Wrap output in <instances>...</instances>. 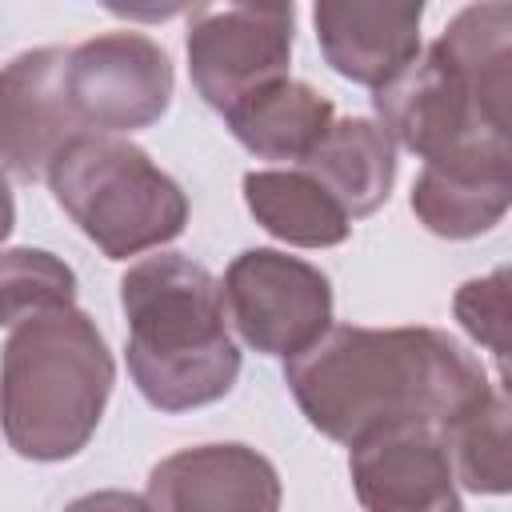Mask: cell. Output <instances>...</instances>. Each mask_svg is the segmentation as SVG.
<instances>
[{
    "label": "cell",
    "mask_w": 512,
    "mask_h": 512,
    "mask_svg": "<svg viewBox=\"0 0 512 512\" xmlns=\"http://www.w3.org/2000/svg\"><path fill=\"white\" fill-rule=\"evenodd\" d=\"M284 380L304 416L348 448L388 428L448 436L496 392L480 360L436 328L336 324L288 360Z\"/></svg>",
    "instance_id": "obj_1"
},
{
    "label": "cell",
    "mask_w": 512,
    "mask_h": 512,
    "mask_svg": "<svg viewBox=\"0 0 512 512\" xmlns=\"http://www.w3.org/2000/svg\"><path fill=\"white\" fill-rule=\"evenodd\" d=\"M508 28V4L464 8L424 56L376 88L384 136H396L424 168L512 176Z\"/></svg>",
    "instance_id": "obj_2"
},
{
    "label": "cell",
    "mask_w": 512,
    "mask_h": 512,
    "mask_svg": "<svg viewBox=\"0 0 512 512\" xmlns=\"http://www.w3.org/2000/svg\"><path fill=\"white\" fill-rule=\"evenodd\" d=\"M128 316V372L160 412L220 400L240 372V352L224 328L220 284L180 252L144 256L120 280Z\"/></svg>",
    "instance_id": "obj_3"
},
{
    "label": "cell",
    "mask_w": 512,
    "mask_h": 512,
    "mask_svg": "<svg viewBox=\"0 0 512 512\" xmlns=\"http://www.w3.org/2000/svg\"><path fill=\"white\" fill-rule=\"evenodd\" d=\"M112 392V356L80 308L28 316L0 360V424L28 460L76 456Z\"/></svg>",
    "instance_id": "obj_4"
},
{
    "label": "cell",
    "mask_w": 512,
    "mask_h": 512,
    "mask_svg": "<svg viewBox=\"0 0 512 512\" xmlns=\"http://www.w3.org/2000/svg\"><path fill=\"white\" fill-rule=\"evenodd\" d=\"M48 184L60 208L108 260L168 244L188 220L180 184L164 176L144 148L120 136H76L48 168Z\"/></svg>",
    "instance_id": "obj_5"
},
{
    "label": "cell",
    "mask_w": 512,
    "mask_h": 512,
    "mask_svg": "<svg viewBox=\"0 0 512 512\" xmlns=\"http://www.w3.org/2000/svg\"><path fill=\"white\" fill-rule=\"evenodd\" d=\"M220 300L244 344L268 356L292 360L332 328L328 276L272 248L240 252L224 272Z\"/></svg>",
    "instance_id": "obj_6"
},
{
    "label": "cell",
    "mask_w": 512,
    "mask_h": 512,
    "mask_svg": "<svg viewBox=\"0 0 512 512\" xmlns=\"http://www.w3.org/2000/svg\"><path fill=\"white\" fill-rule=\"evenodd\" d=\"M292 56V4L192 8L188 68L196 92L224 116L272 80H284Z\"/></svg>",
    "instance_id": "obj_7"
},
{
    "label": "cell",
    "mask_w": 512,
    "mask_h": 512,
    "mask_svg": "<svg viewBox=\"0 0 512 512\" xmlns=\"http://www.w3.org/2000/svg\"><path fill=\"white\" fill-rule=\"evenodd\" d=\"M64 88L84 132H132L160 120L168 108L172 60L140 32H108L68 48Z\"/></svg>",
    "instance_id": "obj_8"
},
{
    "label": "cell",
    "mask_w": 512,
    "mask_h": 512,
    "mask_svg": "<svg viewBox=\"0 0 512 512\" xmlns=\"http://www.w3.org/2000/svg\"><path fill=\"white\" fill-rule=\"evenodd\" d=\"M68 48H32L0 68V168L16 180H40L56 156L84 136L68 88Z\"/></svg>",
    "instance_id": "obj_9"
},
{
    "label": "cell",
    "mask_w": 512,
    "mask_h": 512,
    "mask_svg": "<svg viewBox=\"0 0 512 512\" xmlns=\"http://www.w3.org/2000/svg\"><path fill=\"white\" fill-rule=\"evenodd\" d=\"M152 512H280L276 468L244 444H200L148 476Z\"/></svg>",
    "instance_id": "obj_10"
},
{
    "label": "cell",
    "mask_w": 512,
    "mask_h": 512,
    "mask_svg": "<svg viewBox=\"0 0 512 512\" xmlns=\"http://www.w3.org/2000/svg\"><path fill=\"white\" fill-rule=\"evenodd\" d=\"M352 484L368 512H460L448 440L432 428H388L352 448Z\"/></svg>",
    "instance_id": "obj_11"
},
{
    "label": "cell",
    "mask_w": 512,
    "mask_h": 512,
    "mask_svg": "<svg viewBox=\"0 0 512 512\" xmlns=\"http://www.w3.org/2000/svg\"><path fill=\"white\" fill-rule=\"evenodd\" d=\"M420 16L424 4H348L324 0L316 4V36L324 60L356 84L380 88L400 68H408L420 52Z\"/></svg>",
    "instance_id": "obj_12"
},
{
    "label": "cell",
    "mask_w": 512,
    "mask_h": 512,
    "mask_svg": "<svg viewBox=\"0 0 512 512\" xmlns=\"http://www.w3.org/2000/svg\"><path fill=\"white\" fill-rule=\"evenodd\" d=\"M300 168L344 208L348 220H356L388 200L396 156L380 124L348 116V120H332V128L300 160Z\"/></svg>",
    "instance_id": "obj_13"
},
{
    "label": "cell",
    "mask_w": 512,
    "mask_h": 512,
    "mask_svg": "<svg viewBox=\"0 0 512 512\" xmlns=\"http://www.w3.org/2000/svg\"><path fill=\"white\" fill-rule=\"evenodd\" d=\"M236 140L260 160H304L332 128V104L300 80H272L232 112H224Z\"/></svg>",
    "instance_id": "obj_14"
},
{
    "label": "cell",
    "mask_w": 512,
    "mask_h": 512,
    "mask_svg": "<svg viewBox=\"0 0 512 512\" xmlns=\"http://www.w3.org/2000/svg\"><path fill=\"white\" fill-rule=\"evenodd\" d=\"M244 200L252 216L280 240L300 248H328L348 236L344 208L304 172V168H272L244 176Z\"/></svg>",
    "instance_id": "obj_15"
},
{
    "label": "cell",
    "mask_w": 512,
    "mask_h": 512,
    "mask_svg": "<svg viewBox=\"0 0 512 512\" xmlns=\"http://www.w3.org/2000/svg\"><path fill=\"white\" fill-rule=\"evenodd\" d=\"M512 196V176H472V172H444L424 168L412 188V212L448 240H468L488 232Z\"/></svg>",
    "instance_id": "obj_16"
},
{
    "label": "cell",
    "mask_w": 512,
    "mask_h": 512,
    "mask_svg": "<svg viewBox=\"0 0 512 512\" xmlns=\"http://www.w3.org/2000/svg\"><path fill=\"white\" fill-rule=\"evenodd\" d=\"M452 456H456V476L464 488L500 496L508 492L512 468H508V396L504 388L492 392L484 408H476L468 420H460L452 432Z\"/></svg>",
    "instance_id": "obj_17"
},
{
    "label": "cell",
    "mask_w": 512,
    "mask_h": 512,
    "mask_svg": "<svg viewBox=\"0 0 512 512\" xmlns=\"http://www.w3.org/2000/svg\"><path fill=\"white\" fill-rule=\"evenodd\" d=\"M76 276L64 260L40 248H12L0 256V324H20L40 312L72 308Z\"/></svg>",
    "instance_id": "obj_18"
},
{
    "label": "cell",
    "mask_w": 512,
    "mask_h": 512,
    "mask_svg": "<svg viewBox=\"0 0 512 512\" xmlns=\"http://www.w3.org/2000/svg\"><path fill=\"white\" fill-rule=\"evenodd\" d=\"M456 320L496 356H508V272L496 268L484 280H468L456 292Z\"/></svg>",
    "instance_id": "obj_19"
},
{
    "label": "cell",
    "mask_w": 512,
    "mask_h": 512,
    "mask_svg": "<svg viewBox=\"0 0 512 512\" xmlns=\"http://www.w3.org/2000/svg\"><path fill=\"white\" fill-rule=\"evenodd\" d=\"M64 512H152V504L132 492H92V496L72 500Z\"/></svg>",
    "instance_id": "obj_20"
},
{
    "label": "cell",
    "mask_w": 512,
    "mask_h": 512,
    "mask_svg": "<svg viewBox=\"0 0 512 512\" xmlns=\"http://www.w3.org/2000/svg\"><path fill=\"white\" fill-rule=\"evenodd\" d=\"M12 220H16V204H12L8 180H4V172H0V240L12 232Z\"/></svg>",
    "instance_id": "obj_21"
}]
</instances>
